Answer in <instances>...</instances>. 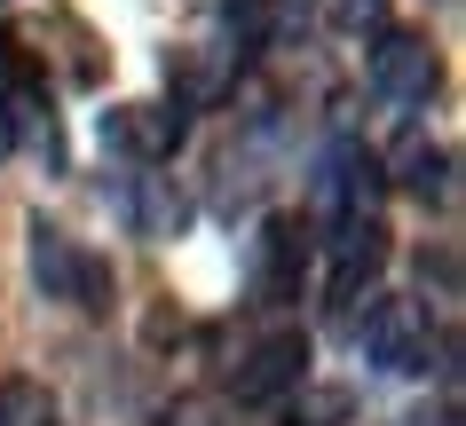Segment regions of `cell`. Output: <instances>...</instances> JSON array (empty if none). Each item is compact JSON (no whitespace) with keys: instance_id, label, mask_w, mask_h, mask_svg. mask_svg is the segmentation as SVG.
Returning <instances> with one entry per match:
<instances>
[{"instance_id":"cell-4","label":"cell","mask_w":466,"mask_h":426,"mask_svg":"<svg viewBox=\"0 0 466 426\" xmlns=\"http://www.w3.org/2000/svg\"><path fill=\"white\" fill-rule=\"evenodd\" d=\"M435 79H442L435 48L411 40V32H388V40L371 48V87H380L388 103H427V95H435Z\"/></svg>"},{"instance_id":"cell-1","label":"cell","mask_w":466,"mask_h":426,"mask_svg":"<svg viewBox=\"0 0 466 426\" xmlns=\"http://www.w3.org/2000/svg\"><path fill=\"white\" fill-rule=\"evenodd\" d=\"M32 276H40L48 301H72L79 316L111 308V261L87 253L79 237H64V229H48V222H32Z\"/></svg>"},{"instance_id":"cell-9","label":"cell","mask_w":466,"mask_h":426,"mask_svg":"<svg viewBox=\"0 0 466 426\" xmlns=\"http://www.w3.org/2000/svg\"><path fill=\"white\" fill-rule=\"evenodd\" d=\"M403 190H411V198H451V151H435V143H411V151H403Z\"/></svg>"},{"instance_id":"cell-12","label":"cell","mask_w":466,"mask_h":426,"mask_svg":"<svg viewBox=\"0 0 466 426\" xmlns=\"http://www.w3.org/2000/svg\"><path fill=\"white\" fill-rule=\"evenodd\" d=\"M16 151V119H8V103H0V158Z\"/></svg>"},{"instance_id":"cell-11","label":"cell","mask_w":466,"mask_h":426,"mask_svg":"<svg viewBox=\"0 0 466 426\" xmlns=\"http://www.w3.org/2000/svg\"><path fill=\"white\" fill-rule=\"evenodd\" d=\"M332 16H340L348 32H371L380 16H388V0H332Z\"/></svg>"},{"instance_id":"cell-5","label":"cell","mask_w":466,"mask_h":426,"mask_svg":"<svg viewBox=\"0 0 466 426\" xmlns=\"http://www.w3.org/2000/svg\"><path fill=\"white\" fill-rule=\"evenodd\" d=\"M300 276H309V229L293 213H277L261 229V261H253V292L261 301H300Z\"/></svg>"},{"instance_id":"cell-8","label":"cell","mask_w":466,"mask_h":426,"mask_svg":"<svg viewBox=\"0 0 466 426\" xmlns=\"http://www.w3.org/2000/svg\"><path fill=\"white\" fill-rule=\"evenodd\" d=\"M0 426H56V395L40 379H0Z\"/></svg>"},{"instance_id":"cell-3","label":"cell","mask_w":466,"mask_h":426,"mask_svg":"<svg viewBox=\"0 0 466 426\" xmlns=\"http://www.w3.org/2000/svg\"><path fill=\"white\" fill-rule=\"evenodd\" d=\"M300 379H309V340H300V332H269V340L229 372V395L238 402H277V395H293Z\"/></svg>"},{"instance_id":"cell-6","label":"cell","mask_w":466,"mask_h":426,"mask_svg":"<svg viewBox=\"0 0 466 426\" xmlns=\"http://www.w3.org/2000/svg\"><path fill=\"white\" fill-rule=\"evenodd\" d=\"M380 269H388V229L371 222V213H340V237H332V301H356Z\"/></svg>"},{"instance_id":"cell-2","label":"cell","mask_w":466,"mask_h":426,"mask_svg":"<svg viewBox=\"0 0 466 426\" xmlns=\"http://www.w3.org/2000/svg\"><path fill=\"white\" fill-rule=\"evenodd\" d=\"M364 355L380 363V372H395V379H419L427 363H435V324H427V308L419 301H371Z\"/></svg>"},{"instance_id":"cell-10","label":"cell","mask_w":466,"mask_h":426,"mask_svg":"<svg viewBox=\"0 0 466 426\" xmlns=\"http://www.w3.org/2000/svg\"><path fill=\"white\" fill-rule=\"evenodd\" d=\"M340 419H348V395H340V387H317L309 402H293V419H285V426H340Z\"/></svg>"},{"instance_id":"cell-7","label":"cell","mask_w":466,"mask_h":426,"mask_svg":"<svg viewBox=\"0 0 466 426\" xmlns=\"http://www.w3.org/2000/svg\"><path fill=\"white\" fill-rule=\"evenodd\" d=\"M103 143H119L135 158H174L182 111H167V103H119V111H103Z\"/></svg>"}]
</instances>
